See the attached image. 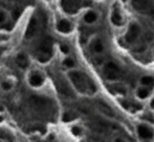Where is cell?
Returning a JSON list of instances; mask_svg holds the SVG:
<instances>
[{
	"label": "cell",
	"mask_w": 154,
	"mask_h": 142,
	"mask_svg": "<svg viewBox=\"0 0 154 142\" xmlns=\"http://www.w3.org/2000/svg\"><path fill=\"white\" fill-rule=\"evenodd\" d=\"M63 63H64V65H65V67H75V61H73L71 58L65 59Z\"/></svg>",
	"instance_id": "ffe728a7"
},
{
	"label": "cell",
	"mask_w": 154,
	"mask_h": 142,
	"mask_svg": "<svg viewBox=\"0 0 154 142\" xmlns=\"http://www.w3.org/2000/svg\"><path fill=\"white\" fill-rule=\"evenodd\" d=\"M151 107H154V98L152 99V101H151Z\"/></svg>",
	"instance_id": "4316f807"
},
{
	"label": "cell",
	"mask_w": 154,
	"mask_h": 142,
	"mask_svg": "<svg viewBox=\"0 0 154 142\" xmlns=\"http://www.w3.org/2000/svg\"><path fill=\"white\" fill-rule=\"evenodd\" d=\"M71 133L75 135V136H80L82 134V128H79V126H73L71 128Z\"/></svg>",
	"instance_id": "44dd1931"
},
{
	"label": "cell",
	"mask_w": 154,
	"mask_h": 142,
	"mask_svg": "<svg viewBox=\"0 0 154 142\" xmlns=\"http://www.w3.org/2000/svg\"><path fill=\"white\" fill-rule=\"evenodd\" d=\"M142 119H144V120H146V121L151 122V123H154V117L151 116V115H146V116L142 117Z\"/></svg>",
	"instance_id": "7402d4cb"
},
{
	"label": "cell",
	"mask_w": 154,
	"mask_h": 142,
	"mask_svg": "<svg viewBox=\"0 0 154 142\" xmlns=\"http://www.w3.org/2000/svg\"><path fill=\"white\" fill-rule=\"evenodd\" d=\"M75 118H76V115H73V113H65L64 115H63V121L64 122L73 121Z\"/></svg>",
	"instance_id": "d6986e66"
},
{
	"label": "cell",
	"mask_w": 154,
	"mask_h": 142,
	"mask_svg": "<svg viewBox=\"0 0 154 142\" xmlns=\"http://www.w3.org/2000/svg\"><path fill=\"white\" fill-rule=\"evenodd\" d=\"M96 18H98V15L94 12H88V13H86V15L84 16V20H85V22H87V23H93V22L96 20Z\"/></svg>",
	"instance_id": "5bb4252c"
},
{
	"label": "cell",
	"mask_w": 154,
	"mask_h": 142,
	"mask_svg": "<svg viewBox=\"0 0 154 142\" xmlns=\"http://www.w3.org/2000/svg\"><path fill=\"white\" fill-rule=\"evenodd\" d=\"M82 3V0H62L61 4L62 8L66 13L75 14L78 12Z\"/></svg>",
	"instance_id": "277c9868"
},
{
	"label": "cell",
	"mask_w": 154,
	"mask_h": 142,
	"mask_svg": "<svg viewBox=\"0 0 154 142\" xmlns=\"http://www.w3.org/2000/svg\"><path fill=\"white\" fill-rule=\"evenodd\" d=\"M19 15H20V11H19V10H15L14 12H13V16H14L15 19L19 17Z\"/></svg>",
	"instance_id": "484cf974"
},
{
	"label": "cell",
	"mask_w": 154,
	"mask_h": 142,
	"mask_svg": "<svg viewBox=\"0 0 154 142\" xmlns=\"http://www.w3.org/2000/svg\"><path fill=\"white\" fill-rule=\"evenodd\" d=\"M37 26H38V21L35 17H33L29 21L28 25H27V29H26L25 32V37L26 38H32L33 36L35 35L36 31H37Z\"/></svg>",
	"instance_id": "52a82bcc"
},
{
	"label": "cell",
	"mask_w": 154,
	"mask_h": 142,
	"mask_svg": "<svg viewBox=\"0 0 154 142\" xmlns=\"http://www.w3.org/2000/svg\"><path fill=\"white\" fill-rule=\"evenodd\" d=\"M133 6L138 11H142L147 8V0H133Z\"/></svg>",
	"instance_id": "4fadbf2b"
},
{
	"label": "cell",
	"mask_w": 154,
	"mask_h": 142,
	"mask_svg": "<svg viewBox=\"0 0 154 142\" xmlns=\"http://www.w3.org/2000/svg\"><path fill=\"white\" fill-rule=\"evenodd\" d=\"M2 120H3V118L1 116H0V122H2Z\"/></svg>",
	"instance_id": "83f0119b"
},
{
	"label": "cell",
	"mask_w": 154,
	"mask_h": 142,
	"mask_svg": "<svg viewBox=\"0 0 154 142\" xmlns=\"http://www.w3.org/2000/svg\"><path fill=\"white\" fill-rule=\"evenodd\" d=\"M2 88L4 91H9L11 88H12V85H11V83H9V82H3Z\"/></svg>",
	"instance_id": "603a6c76"
},
{
	"label": "cell",
	"mask_w": 154,
	"mask_h": 142,
	"mask_svg": "<svg viewBox=\"0 0 154 142\" xmlns=\"http://www.w3.org/2000/svg\"><path fill=\"white\" fill-rule=\"evenodd\" d=\"M140 25L136 23H131L128 29V32L126 34V41L129 42V43L135 41L136 38L138 37V35H140Z\"/></svg>",
	"instance_id": "5b68a950"
},
{
	"label": "cell",
	"mask_w": 154,
	"mask_h": 142,
	"mask_svg": "<svg viewBox=\"0 0 154 142\" xmlns=\"http://www.w3.org/2000/svg\"><path fill=\"white\" fill-rule=\"evenodd\" d=\"M57 27H58L59 32L64 33V34L69 33L70 31H71V24H70L67 20H61L58 23V26H57Z\"/></svg>",
	"instance_id": "ba28073f"
},
{
	"label": "cell",
	"mask_w": 154,
	"mask_h": 142,
	"mask_svg": "<svg viewBox=\"0 0 154 142\" xmlns=\"http://www.w3.org/2000/svg\"><path fill=\"white\" fill-rule=\"evenodd\" d=\"M33 102H34V105H35L36 107H38V108H43L47 103V102L42 98H35Z\"/></svg>",
	"instance_id": "2e32d148"
},
{
	"label": "cell",
	"mask_w": 154,
	"mask_h": 142,
	"mask_svg": "<svg viewBox=\"0 0 154 142\" xmlns=\"http://www.w3.org/2000/svg\"><path fill=\"white\" fill-rule=\"evenodd\" d=\"M137 133H138L140 138H142V139H145V140L151 139L154 135L152 128L144 124H140L137 126Z\"/></svg>",
	"instance_id": "8992f818"
},
{
	"label": "cell",
	"mask_w": 154,
	"mask_h": 142,
	"mask_svg": "<svg viewBox=\"0 0 154 142\" xmlns=\"http://www.w3.org/2000/svg\"><path fill=\"white\" fill-rule=\"evenodd\" d=\"M69 78L73 83L75 87L82 94H93L96 91V87L87 76L78 71L69 73Z\"/></svg>",
	"instance_id": "6da1fadb"
},
{
	"label": "cell",
	"mask_w": 154,
	"mask_h": 142,
	"mask_svg": "<svg viewBox=\"0 0 154 142\" xmlns=\"http://www.w3.org/2000/svg\"><path fill=\"white\" fill-rule=\"evenodd\" d=\"M136 95L140 99H146L149 96V91L147 88H144V87L142 88H138Z\"/></svg>",
	"instance_id": "e0dca14e"
},
{
	"label": "cell",
	"mask_w": 154,
	"mask_h": 142,
	"mask_svg": "<svg viewBox=\"0 0 154 142\" xmlns=\"http://www.w3.org/2000/svg\"><path fill=\"white\" fill-rule=\"evenodd\" d=\"M103 49H104V47H103L102 42H101L100 40H96V42H94V44H93V49H94V52L101 53V52H103Z\"/></svg>",
	"instance_id": "ac0fdd59"
},
{
	"label": "cell",
	"mask_w": 154,
	"mask_h": 142,
	"mask_svg": "<svg viewBox=\"0 0 154 142\" xmlns=\"http://www.w3.org/2000/svg\"><path fill=\"white\" fill-rule=\"evenodd\" d=\"M99 107H100V110H102V112L105 114V115H106V116H108V117H113L114 116V113L112 112V110H111V108L108 106V105H106L105 103H103V102H100Z\"/></svg>",
	"instance_id": "7c38bea8"
},
{
	"label": "cell",
	"mask_w": 154,
	"mask_h": 142,
	"mask_svg": "<svg viewBox=\"0 0 154 142\" xmlns=\"http://www.w3.org/2000/svg\"><path fill=\"white\" fill-rule=\"evenodd\" d=\"M4 20H5V13L0 12V22H3Z\"/></svg>",
	"instance_id": "d4e9b609"
},
{
	"label": "cell",
	"mask_w": 154,
	"mask_h": 142,
	"mask_svg": "<svg viewBox=\"0 0 154 142\" xmlns=\"http://www.w3.org/2000/svg\"><path fill=\"white\" fill-rule=\"evenodd\" d=\"M104 76L108 80H116L119 77V69L113 62H108L104 67Z\"/></svg>",
	"instance_id": "3957f363"
},
{
	"label": "cell",
	"mask_w": 154,
	"mask_h": 142,
	"mask_svg": "<svg viewBox=\"0 0 154 142\" xmlns=\"http://www.w3.org/2000/svg\"><path fill=\"white\" fill-rule=\"evenodd\" d=\"M142 85H146V86H152L154 85V77H151V76H145L142 77V80H140Z\"/></svg>",
	"instance_id": "9a60e30c"
},
{
	"label": "cell",
	"mask_w": 154,
	"mask_h": 142,
	"mask_svg": "<svg viewBox=\"0 0 154 142\" xmlns=\"http://www.w3.org/2000/svg\"><path fill=\"white\" fill-rule=\"evenodd\" d=\"M29 83L32 84L33 86H40L41 84L43 83V78L39 74H34L29 78Z\"/></svg>",
	"instance_id": "9c48e42d"
},
{
	"label": "cell",
	"mask_w": 154,
	"mask_h": 142,
	"mask_svg": "<svg viewBox=\"0 0 154 142\" xmlns=\"http://www.w3.org/2000/svg\"><path fill=\"white\" fill-rule=\"evenodd\" d=\"M16 61H17V64L22 69H25L27 65H28V60L26 58V56L23 55V54H19L16 58Z\"/></svg>",
	"instance_id": "8fae6325"
},
{
	"label": "cell",
	"mask_w": 154,
	"mask_h": 142,
	"mask_svg": "<svg viewBox=\"0 0 154 142\" xmlns=\"http://www.w3.org/2000/svg\"><path fill=\"white\" fill-rule=\"evenodd\" d=\"M60 49H61V51L64 53V54H67V53L69 52V49H68V47H66V45H61Z\"/></svg>",
	"instance_id": "cb8c5ba5"
},
{
	"label": "cell",
	"mask_w": 154,
	"mask_h": 142,
	"mask_svg": "<svg viewBox=\"0 0 154 142\" xmlns=\"http://www.w3.org/2000/svg\"><path fill=\"white\" fill-rule=\"evenodd\" d=\"M111 21H112V23H113L114 25L119 26L123 24V18L117 11H113V13L111 15Z\"/></svg>",
	"instance_id": "30bf717a"
},
{
	"label": "cell",
	"mask_w": 154,
	"mask_h": 142,
	"mask_svg": "<svg viewBox=\"0 0 154 142\" xmlns=\"http://www.w3.org/2000/svg\"><path fill=\"white\" fill-rule=\"evenodd\" d=\"M52 40L50 37H45L41 41L38 47V60L40 62H47L52 57Z\"/></svg>",
	"instance_id": "7a4b0ae2"
}]
</instances>
